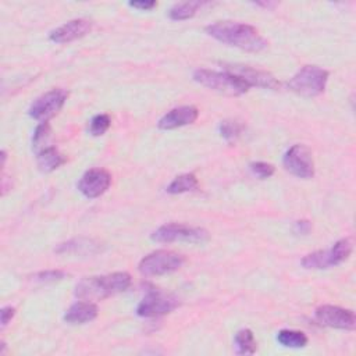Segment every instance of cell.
Segmentation results:
<instances>
[{
  "mask_svg": "<svg viewBox=\"0 0 356 356\" xmlns=\"http://www.w3.org/2000/svg\"><path fill=\"white\" fill-rule=\"evenodd\" d=\"M206 32L216 40L234 46L246 52H262L268 47V40L252 25L235 21H219L206 27Z\"/></svg>",
  "mask_w": 356,
  "mask_h": 356,
  "instance_id": "obj_1",
  "label": "cell"
},
{
  "mask_svg": "<svg viewBox=\"0 0 356 356\" xmlns=\"http://www.w3.org/2000/svg\"><path fill=\"white\" fill-rule=\"evenodd\" d=\"M130 287L131 276L126 272H119L108 276L86 277L77 284L75 296L78 299L91 302L117 295L127 291Z\"/></svg>",
  "mask_w": 356,
  "mask_h": 356,
  "instance_id": "obj_2",
  "label": "cell"
},
{
  "mask_svg": "<svg viewBox=\"0 0 356 356\" xmlns=\"http://www.w3.org/2000/svg\"><path fill=\"white\" fill-rule=\"evenodd\" d=\"M193 80L202 86H206L215 92L227 96H241L249 91V85L241 78L227 73L199 69L193 73Z\"/></svg>",
  "mask_w": 356,
  "mask_h": 356,
  "instance_id": "obj_3",
  "label": "cell"
},
{
  "mask_svg": "<svg viewBox=\"0 0 356 356\" xmlns=\"http://www.w3.org/2000/svg\"><path fill=\"white\" fill-rule=\"evenodd\" d=\"M185 263V258L180 253L171 250H156L145 257L138 266L142 276L146 277H159L177 272Z\"/></svg>",
  "mask_w": 356,
  "mask_h": 356,
  "instance_id": "obj_4",
  "label": "cell"
},
{
  "mask_svg": "<svg viewBox=\"0 0 356 356\" xmlns=\"http://www.w3.org/2000/svg\"><path fill=\"white\" fill-rule=\"evenodd\" d=\"M329 81V73L318 66H305L302 67L288 82L292 92L313 97L324 92L326 84Z\"/></svg>",
  "mask_w": 356,
  "mask_h": 356,
  "instance_id": "obj_5",
  "label": "cell"
},
{
  "mask_svg": "<svg viewBox=\"0 0 356 356\" xmlns=\"http://www.w3.org/2000/svg\"><path fill=\"white\" fill-rule=\"evenodd\" d=\"M152 241L171 244V242H191V244H203L209 241L211 235L205 228L192 227L187 224L170 223L159 227L150 235Z\"/></svg>",
  "mask_w": 356,
  "mask_h": 356,
  "instance_id": "obj_6",
  "label": "cell"
},
{
  "mask_svg": "<svg viewBox=\"0 0 356 356\" xmlns=\"http://www.w3.org/2000/svg\"><path fill=\"white\" fill-rule=\"evenodd\" d=\"M180 307L177 296L155 289L149 291L137 308V315L141 318H161L171 313Z\"/></svg>",
  "mask_w": 356,
  "mask_h": 356,
  "instance_id": "obj_7",
  "label": "cell"
},
{
  "mask_svg": "<svg viewBox=\"0 0 356 356\" xmlns=\"http://www.w3.org/2000/svg\"><path fill=\"white\" fill-rule=\"evenodd\" d=\"M69 92L62 88H56L43 93L42 96L36 97L34 104L31 105L28 113L32 119L43 123L49 119L55 117L64 106L67 102Z\"/></svg>",
  "mask_w": 356,
  "mask_h": 356,
  "instance_id": "obj_8",
  "label": "cell"
},
{
  "mask_svg": "<svg viewBox=\"0 0 356 356\" xmlns=\"http://www.w3.org/2000/svg\"><path fill=\"white\" fill-rule=\"evenodd\" d=\"M284 167L292 176L303 180H309L315 176V162L312 150L307 145L291 146L283 159Z\"/></svg>",
  "mask_w": 356,
  "mask_h": 356,
  "instance_id": "obj_9",
  "label": "cell"
},
{
  "mask_svg": "<svg viewBox=\"0 0 356 356\" xmlns=\"http://www.w3.org/2000/svg\"><path fill=\"white\" fill-rule=\"evenodd\" d=\"M315 318L320 324L331 329L352 331L356 327V318L352 311L333 307V305H323L318 308Z\"/></svg>",
  "mask_w": 356,
  "mask_h": 356,
  "instance_id": "obj_10",
  "label": "cell"
},
{
  "mask_svg": "<svg viewBox=\"0 0 356 356\" xmlns=\"http://www.w3.org/2000/svg\"><path fill=\"white\" fill-rule=\"evenodd\" d=\"M224 71L241 78L249 86H261L266 89H278L280 82L276 77L268 71L257 70L242 64H224Z\"/></svg>",
  "mask_w": 356,
  "mask_h": 356,
  "instance_id": "obj_11",
  "label": "cell"
},
{
  "mask_svg": "<svg viewBox=\"0 0 356 356\" xmlns=\"http://www.w3.org/2000/svg\"><path fill=\"white\" fill-rule=\"evenodd\" d=\"M112 184V176L105 169H91L88 170L78 182L80 192L88 198L95 199L104 195Z\"/></svg>",
  "mask_w": 356,
  "mask_h": 356,
  "instance_id": "obj_12",
  "label": "cell"
},
{
  "mask_svg": "<svg viewBox=\"0 0 356 356\" xmlns=\"http://www.w3.org/2000/svg\"><path fill=\"white\" fill-rule=\"evenodd\" d=\"M92 29V23L85 19H77L50 32L49 39L55 43H69L85 36Z\"/></svg>",
  "mask_w": 356,
  "mask_h": 356,
  "instance_id": "obj_13",
  "label": "cell"
},
{
  "mask_svg": "<svg viewBox=\"0 0 356 356\" xmlns=\"http://www.w3.org/2000/svg\"><path fill=\"white\" fill-rule=\"evenodd\" d=\"M199 112L193 106H181L166 113L158 123V127L165 131L176 130L188 124H192L198 120Z\"/></svg>",
  "mask_w": 356,
  "mask_h": 356,
  "instance_id": "obj_14",
  "label": "cell"
},
{
  "mask_svg": "<svg viewBox=\"0 0 356 356\" xmlns=\"http://www.w3.org/2000/svg\"><path fill=\"white\" fill-rule=\"evenodd\" d=\"M97 307L95 303L86 302H75L69 308L64 315V322L69 324H85L93 322L97 318Z\"/></svg>",
  "mask_w": 356,
  "mask_h": 356,
  "instance_id": "obj_15",
  "label": "cell"
},
{
  "mask_svg": "<svg viewBox=\"0 0 356 356\" xmlns=\"http://www.w3.org/2000/svg\"><path fill=\"white\" fill-rule=\"evenodd\" d=\"M102 250V245L93 239L86 238H75L70 239L67 242L60 244L55 252L60 253V255H95Z\"/></svg>",
  "mask_w": 356,
  "mask_h": 356,
  "instance_id": "obj_16",
  "label": "cell"
},
{
  "mask_svg": "<svg viewBox=\"0 0 356 356\" xmlns=\"http://www.w3.org/2000/svg\"><path fill=\"white\" fill-rule=\"evenodd\" d=\"M36 162H38V167L40 171L52 173V171L58 170L59 167H62L67 162V159L55 146H47V147L42 149L40 152H38Z\"/></svg>",
  "mask_w": 356,
  "mask_h": 356,
  "instance_id": "obj_17",
  "label": "cell"
},
{
  "mask_svg": "<svg viewBox=\"0 0 356 356\" xmlns=\"http://www.w3.org/2000/svg\"><path fill=\"white\" fill-rule=\"evenodd\" d=\"M302 266L309 270H323V269H331L333 263L330 259L329 250H318L302 259Z\"/></svg>",
  "mask_w": 356,
  "mask_h": 356,
  "instance_id": "obj_18",
  "label": "cell"
},
{
  "mask_svg": "<svg viewBox=\"0 0 356 356\" xmlns=\"http://www.w3.org/2000/svg\"><path fill=\"white\" fill-rule=\"evenodd\" d=\"M199 188L198 178L195 174H181L176 177L171 184L167 187V192L171 195H178V193H185V192H193Z\"/></svg>",
  "mask_w": 356,
  "mask_h": 356,
  "instance_id": "obj_19",
  "label": "cell"
},
{
  "mask_svg": "<svg viewBox=\"0 0 356 356\" xmlns=\"http://www.w3.org/2000/svg\"><path fill=\"white\" fill-rule=\"evenodd\" d=\"M353 249V242L351 238H342L334 244V246L329 250L330 259L333 263V268L344 263L352 253Z\"/></svg>",
  "mask_w": 356,
  "mask_h": 356,
  "instance_id": "obj_20",
  "label": "cell"
},
{
  "mask_svg": "<svg viewBox=\"0 0 356 356\" xmlns=\"http://www.w3.org/2000/svg\"><path fill=\"white\" fill-rule=\"evenodd\" d=\"M277 341L285 348H305L308 345V337L302 331L281 330L277 334Z\"/></svg>",
  "mask_w": 356,
  "mask_h": 356,
  "instance_id": "obj_21",
  "label": "cell"
},
{
  "mask_svg": "<svg viewBox=\"0 0 356 356\" xmlns=\"http://www.w3.org/2000/svg\"><path fill=\"white\" fill-rule=\"evenodd\" d=\"M234 344L237 346V352L239 355H253L257 352V340L253 337V333L248 329L239 330L235 334Z\"/></svg>",
  "mask_w": 356,
  "mask_h": 356,
  "instance_id": "obj_22",
  "label": "cell"
},
{
  "mask_svg": "<svg viewBox=\"0 0 356 356\" xmlns=\"http://www.w3.org/2000/svg\"><path fill=\"white\" fill-rule=\"evenodd\" d=\"M203 6L202 2H184V3H177L174 5L170 12H169V17L174 21H182V20H188L192 19L198 10Z\"/></svg>",
  "mask_w": 356,
  "mask_h": 356,
  "instance_id": "obj_23",
  "label": "cell"
},
{
  "mask_svg": "<svg viewBox=\"0 0 356 356\" xmlns=\"http://www.w3.org/2000/svg\"><path fill=\"white\" fill-rule=\"evenodd\" d=\"M50 134H52V128H50V124L47 121L40 123L32 137V149L35 150V154L40 152L42 149L47 147V141L50 138Z\"/></svg>",
  "mask_w": 356,
  "mask_h": 356,
  "instance_id": "obj_24",
  "label": "cell"
},
{
  "mask_svg": "<svg viewBox=\"0 0 356 356\" xmlns=\"http://www.w3.org/2000/svg\"><path fill=\"white\" fill-rule=\"evenodd\" d=\"M244 131V126L235 120H224L220 124V135L228 142L235 143Z\"/></svg>",
  "mask_w": 356,
  "mask_h": 356,
  "instance_id": "obj_25",
  "label": "cell"
},
{
  "mask_svg": "<svg viewBox=\"0 0 356 356\" xmlns=\"http://www.w3.org/2000/svg\"><path fill=\"white\" fill-rule=\"evenodd\" d=\"M112 126V119L109 115H97L91 120L89 124V132L93 137L104 135Z\"/></svg>",
  "mask_w": 356,
  "mask_h": 356,
  "instance_id": "obj_26",
  "label": "cell"
},
{
  "mask_svg": "<svg viewBox=\"0 0 356 356\" xmlns=\"http://www.w3.org/2000/svg\"><path fill=\"white\" fill-rule=\"evenodd\" d=\"M250 170L253 171V174L258 176L261 180H266L270 178L276 169L273 165L270 163H265V162H255V163H250Z\"/></svg>",
  "mask_w": 356,
  "mask_h": 356,
  "instance_id": "obj_27",
  "label": "cell"
},
{
  "mask_svg": "<svg viewBox=\"0 0 356 356\" xmlns=\"http://www.w3.org/2000/svg\"><path fill=\"white\" fill-rule=\"evenodd\" d=\"M66 277V273L62 270H46V272H40L35 276V278L40 283H56L60 281Z\"/></svg>",
  "mask_w": 356,
  "mask_h": 356,
  "instance_id": "obj_28",
  "label": "cell"
},
{
  "mask_svg": "<svg viewBox=\"0 0 356 356\" xmlns=\"http://www.w3.org/2000/svg\"><path fill=\"white\" fill-rule=\"evenodd\" d=\"M128 5L134 9L142 10V12H149V10H152V9L158 6L155 0H139V2H130Z\"/></svg>",
  "mask_w": 356,
  "mask_h": 356,
  "instance_id": "obj_29",
  "label": "cell"
},
{
  "mask_svg": "<svg viewBox=\"0 0 356 356\" xmlns=\"http://www.w3.org/2000/svg\"><path fill=\"white\" fill-rule=\"evenodd\" d=\"M312 230V224L308 220H299L294 224V233L299 235H308Z\"/></svg>",
  "mask_w": 356,
  "mask_h": 356,
  "instance_id": "obj_30",
  "label": "cell"
},
{
  "mask_svg": "<svg viewBox=\"0 0 356 356\" xmlns=\"http://www.w3.org/2000/svg\"><path fill=\"white\" fill-rule=\"evenodd\" d=\"M14 315H16V309L12 307H6L0 311V323H2V327H6L9 322L14 318Z\"/></svg>",
  "mask_w": 356,
  "mask_h": 356,
  "instance_id": "obj_31",
  "label": "cell"
},
{
  "mask_svg": "<svg viewBox=\"0 0 356 356\" xmlns=\"http://www.w3.org/2000/svg\"><path fill=\"white\" fill-rule=\"evenodd\" d=\"M6 159H8L6 150H2V165H3V166H5V163H6Z\"/></svg>",
  "mask_w": 356,
  "mask_h": 356,
  "instance_id": "obj_32",
  "label": "cell"
}]
</instances>
